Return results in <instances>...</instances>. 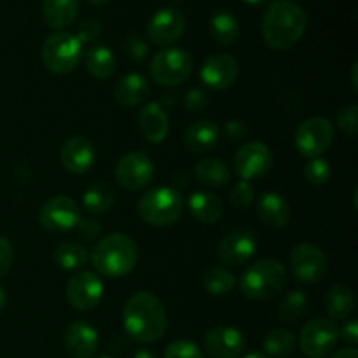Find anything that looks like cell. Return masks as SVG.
Here are the masks:
<instances>
[{
    "label": "cell",
    "instance_id": "obj_1",
    "mask_svg": "<svg viewBox=\"0 0 358 358\" xmlns=\"http://www.w3.org/2000/svg\"><path fill=\"white\" fill-rule=\"evenodd\" d=\"M122 325L135 341L156 343L166 332V310L152 292L138 290L122 308Z\"/></svg>",
    "mask_w": 358,
    "mask_h": 358
},
{
    "label": "cell",
    "instance_id": "obj_2",
    "mask_svg": "<svg viewBox=\"0 0 358 358\" xmlns=\"http://www.w3.org/2000/svg\"><path fill=\"white\" fill-rule=\"evenodd\" d=\"M308 28V14L292 0H275L262 16V38L276 51H285L303 38Z\"/></svg>",
    "mask_w": 358,
    "mask_h": 358
},
{
    "label": "cell",
    "instance_id": "obj_3",
    "mask_svg": "<svg viewBox=\"0 0 358 358\" xmlns=\"http://www.w3.org/2000/svg\"><path fill=\"white\" fill-rule=\"evenodd\" d=\"M138 247L126 233H110L98 240L91 252V262L98 275L105 278H122L135 269Z\"/></svg>",
    "mask_w": 358,
    "mask_h": 358
},
{
    "label": "cell",
    "instance_id": "obj_4",
    "mask_svg": "<svg viewBox=\"0 0 358 358\" xmlns=\"http://www.w3.org/2000/svg\"><path fill=\"white\" fill-rule=\"evenodd\" d=\"M285 283V266L276 259H261L245 269L240 278V290L247 299L266 301L278 296Z\"/></svg>",
    "mask_w": 358,
    "mask_h": 358
},
{
    "label": "cell",
    "instance_id": "obj_5",
    "mask_svg": "<svg viewBox=\"0 0 358 358\" xmlns=\"http://www.w3.org/2000/svg\"><path fill=\"white\" fill-rule=\"evenodd\" d=\"M184 198L173 187H157L140 196L136 213L145 224L154 227H170L180 220Z\"/></svg>",
    "mask_w": 358,
    "mask_h": 358
},
{
    "label": "cell",
    "instance_id": "obj_6",
    "mask_svg": "<svg viewBox=\"0 0 358 358\" xmlns=\"http://www.w3.org/2000/svg\"><path fill=\"white\" fill-rule=\"evenodd\" d=\"M41 58L45 69L56 76H65L76 70L83 58V44L70 31H55L44 41Z\"/></svg>",
    "mask_w": 358,
    "mask_h": 358
},
{
    "label": "cell",
    "instance_id": "obj_7",
    "mask_svg": "<svg viewBox=\"0 0 358 358\" xmlns=\"http://www.w3.org/2000/svg\"><path fill=\"white\" fill-rule=\"evenodd\" d=\"M149 73L159 86H180L192 73V58L182 48H164L149 62Z\"/></svg>",
    "mask_w": 358,
    "mask_h": 358
},
{
    "label": "cell",
    "instance_id": "obj_8",
    "mask_svg": "<svg viewBox=\"0 0 358 358\" xmlns=\"http://www.w3.org/2000/svg\"><path fill=\"white\" fill-rule=\"evenodd\" d=\"M339 341V329L331 318H311L301 329L297 343L308 358H324L334 352Z\"/></svg>",
    "mask_w": 358,
    "mask_h": 358
},
{
    "label": "cell",
    "instance_id": "obj_9",
    "mask_svg": "<svg viewBox=\"0 0 358 358\" xmlns=\"http://www.w3.org/2000/svg\"><path fill=\"white\" fill-rule=\"evenodd\" d=\"M156 166L150 156L143 150L124 154L114 168L115 182L126 191H142L152 182Z\"/></svg>",
    "mask_w": 358,
    "mask_h": 358
},
{
    "label": "cell",
    "instance_id": "obj_10",
    "mask_svg": "<svg viewBox=\"0 0 358 358\" xmlns=\"http://www.w3.org/2000/svg\"><path fill=\"white\" fill-rule=\"evenodd\" d=\"M334 142V126L327 117L313 115L299 124L296 131V147L301 156L320 157Z\"/></svg>",
    "mask_w": 358,
    "mask_h": 358
},
{
    "label": "cell",
    "instance_id": "obj_11",
    "mask_svg": "<svg viewBox=\"0 0 358 358\" xmlns=\"http://www.w3.org/2000/svg\"><path fill=\"white\" fill-rule=\"evenodd\" d=\"M329 268L324 250L313 243H299L290 252V273L297 283L313 285L325 276Z\"/></svg>",
    "mask_w": 358,
    "mask_h": 358
},
{
    "label": "cell",
    "instance_id": "obj_12",
    "mask_svg": "<svg viewBox=\"0 0 358 358\" xmlns=\"http://www.w3.org/2000/svg\"><path fill=\"white\" fill-rule=\"evenodd\" d=\"M273 166V152L266 143L248 142L236 150L233 170L241 180H257L269 173Z\"/></svg>",
    "mask_w": 358,
    "mask_h": 358
},
{
    "label": "cell",
    "instance_id": "obj_13",
    "mask_svg": "<svg viewBox=\"0 0 358 358\" xmlns=\"http://www.w3.org/2000/svg\"><path fill=\"white\" fill-rule=\"evenodd\" d=\"M80 208L69 196H55L38 210V222L49 233H65L79 224Z\"/></svg>",
    "mask_w": 358,
    "mask_h": 358
},
{
    "label": "cell",
    "instance_id": "obj_14",
    "mask_svg": "<svg viewBox=\"0 0 358 358\" xmlns=\"http://www.w3.org/2000/svg\"><path fill=\"white\" fill-rule=\"evenodd\" d=\"M65 294L73 310L93 311L103 296V282L96 273L80 271L69 280Z\"/></svg>",
    "mask_w": 358,
    "mask_h": 358
},
{
    "label": "cell",
    "instance_id": "obj_15",
    "mask_svg": "<svg viewBox=\"0 0 358 358\" xmlns=\"http://www.w3.org/2000/svg\"><path fill=\"white\" fill-rule=\"evenodd\" d=\"M185 24V16L177 7H164L154 13L147 23V37L152 44L170 48L184 35Z\"/></svg>",
    "mask_w": 358,
    "mask_h": 358
},
{
    "label": "cell",
    "instance_id": "obj_16",
    "mask_svg": "<svg viewBox=\"0 0 358 358\" xmlns=\"http://www.w3.org/2000/svg\"><path fill=\"white\" fill-rule=\"evenodd\" d=\"M257 240L247 229H234L220 240L217 247V259L226 266H243L254 257Z\"/></svg>",
    "mask_w": 358,
    "mask_h": 358
},
{
    "label": "cell",
    "instance_id": "obj_17",
    "mask_svg": "<svg viewBox=\"0 0 358 358\" xmlns=\"http://www.w3.org/2000/svg\"><path fill=\"white\" fill-rule=\"evenodd\" d=\"M199 76H201L205 86L217 91L227 90L236 83L238 76H240V65H238L236 58H233L231 55L215 52L203 62Z\"/></svg>",
    "mask_w": 358,
    "mask_h": 358
},
{
    "label": "cell",
    "instance_id": "obj_18",
    "mask_svg": "<svg viewBox=\"0 0 358 358\" xmlns=\"http://www.w3.org/2000/svg\"><path fill=\"white\" fill-rule=\"evenodd\" d=\"M203 345L213 358H238L245 352L247 341L238 329L219 325L206 332Z\"/></svg>",
    "mask_w": 358,
    "mask_h": 358
},
{
    "label": "cell",
    "instance_id": "obj_19",
    "mask_svg": "<svg viewBox=\"0 0 358 358\" xmlns=\"http://www.w3.org/2000/svg\"><path fill=\"white\" fill-rule=\"evenodd\" d=\"M94 159H96V149L86 136H70L59 150L62 166L73 175L86 173L93 166Z\"/></svg>",
    "mask_w": 358,
    "mask_h": 358
},
{
    "label": "cell",
    "instance_id": "obj_20",
    "mask_svg": "<svg viewBox=\"0 0 358 358\" xmlns=\"http://www.w3.org/2000/svg\"><path fill=\"white\" fill-rule=\"evenodd\" d=\"M63 345L73 358H93L98 350V332L86 322H72L63 331Z\"/></svg>",
    "mask_w": 358,
    "mask_h": 358
},
{
    "label": "cell",
    "instance_id": "obj_21",
    "mask_svg": "<svg viewBox=\"0 0 358 358\" xmlns=\"http://www.w3.org/2000/svg\"><path fill=\"white\" fill-rule=\"evenodd\" d=\"M138 129L143 138L150 143H161L166 140L170 131V119L166 110L156 101H149L138 110Z\"/></svg>",
    "mask_w": 358,
    "mask_h": 358
},
{
    "label": "cell",
    "instance_id": "obj_22",
    "mask_svg": "<svg viewBox=\"0 0 358 358\" xmlns=\"http://www.w3.org/2000/svg\"><path fill=\"white\" fill-rule=\"evenodd\" d=\"M257 215L264 226L271 229H283L289 226L292 212H290L289 201L282 194L264 192L257 201Z\"/></svg>",
    "mask_w": 358,
    "mask_h": 358
},
{
    "label": "cell",
    "instance_id": "obj_23",
    "mask_svg": "<svg viewBox=\"0 0 358 358\" xmlns=\"http://www.w3.org/2000/svg\"><path fill=\"white\" fill-rule=\"evenodd\" d=\"M150 93L149 80L142 73H128L114 87V100L121 107H136L143 103Z\"/></svg>",
    "mask_w": 358,
    "mask_h": 358
},
{
    "label": "cell",
    "instance_id": "obj_24",
    "mask_svg": "<svg viewBox=\"0 0 358 358\" xmlns=\"http://www.w3.org/2000/svg\"><path fill=\"white\" fill-rule=\"evenodd\" d=\"M79 9V0H44L42 17L49 28L62 31L76 23Z\"/></svg>",
    "mask_w": 358,
    "mask_h": 358
},
{
    "label": "cell",
    "instance_id": "obj_25",
    "mask_svg": "<svg viewBox=\"0 0 358 358\" xmlns=\"http://www.w3.org/2000/svg\"><path fill=\"white\" fill-rule=\"evenodd\" d=\"M219 136V126L213 121H208V119H201V121L192 122V124L185 129L184 143L191 152L205 154L217 145Z\"/></svg>",
    "mask_w": 358,
    "mask_h": 358
},
{
    "label": "cell",
    "instance_id": "obj_26",
    "mask_svg": "<svg viewBox=\"0 0 358 358\" xmlns=\"http://www.w3.org/2000/svg\"><path fill=\"white\" fill-rule=\"evenodd\" d=\"M189 212L198 222L215 224L224 213L222 199L210 191H196L187 201Z\"/></svg>",
    "mask_w": 358,
    "mask_h": 358
},
{
    "label": "cell",
    "instance_id": "obj_27",
    "mask_svg": "<svg viewBox=\"0 0 358 358\" xmlns=\"http://www.w3.org/2000/svg\"><path fill=\"white\" fill-rule=\"evenodd\" d=\"M324 304L332 322L348 320L355 311V296L348 285H334L329 289Z\"/></svg>",
    "mask_w": 358,
    "mask_h": 358
},
{
    "label": "cell",
    "instance_id": "obj_28",
    "mask_svg": "<svg viewBox=\"0 0 358 358\" xmlns=\"http://www.w3.org/2000/svg\"><path fill=\"white\" fill-rule=\"evenodd\" d=\"M86 70L94 79H110L117 72V59L115 55L105 45H94L86 52Z\"/></svg>",
    "mask_w": 358,
    "mask_h": 358
},
{
    "label": "cell",
    "instance_id": "obj_29",
    "mask_svg": "<svg viewBox=\"0 0 358 358\" xmlns=\"http://www.w3.org/2000/svg\"><path fill=\"white\" fill-rule=\"evenodd\" d=\"M194 175L208 187H224L231 180V168L219 157H203L196 163Z\"/></svg>",
    "mask_w": 358,
    "mask_h": 358
},
{
    "label": "cell",
    "instance_id": "obj_30",
    "mask_svg": "<svg viewBox=\"0 0 358 358\" xmlns=\"http://www.w3.org/2000/svg\"><path fill=\"white\" fill-rule=\"evenodd\" d=\"M115 201V191L108 182L100 180L94 182L93 185L87 187V191L84 192L83 205L93 215H101V213L108 212L112 208Z\"/></svg>",
    "mask_w": 358,
    "mask_h": 358
},
{
    "label": "cell",
    "instance_id": "obj_31",
    "mask_svg": "<svg viewBox=\"0 0 358 358\" xmlns=\"http://www.w3.org/2000/svg\"><path fill=\"white\" fill-rule=\"evenodd\" d=\"M210 34L220 45H233L240 37V23L234 14L227 10H217L210 17Z\"/></svg>",
    "mask_w": 358,
    "mask_h": 358
},
{
    "label": "cell",
    "instance_id": "obj_32",
    "mask_svg": "<svg viewBox=\"0 0 358 358\" xmlns=\"http://www.w3.org/2000/svg\"><path fill=\"white\" fill-rule=\"evenodd\" d=\"M262 348L269 357L287 358L296 352L297 338L289 329H275L264 336Z\"/></svg>",
    "mask_w": 358,
    "mask_h": 358
},
{
    "label": "cell",
    "instance_id": "obj_33",
    "mask_svg": "<svg viewBox=\"0 0 358 358\" xmlns=\"http://www.w3.org/2000/svg\"><path fill=\"white\" fill-rule=\"evenodd\" d=\"M90 259L86 247L79 241H63L55 250V261L65 271H76L83 268Z\"/></svg>",
    "mask_w": 358,
    "mask_h": 358
},
{
    "label": "cell",
    "instance_id": "obj_34",
    "mask_svg": "<svg viewBox=\"0 0 358 358\" xmlns=\"http://www.w3.org/2000/svg\"><path fill=\"white\" fill-rule=\"evenodd\" d=\"M203 285L212 296H226L236 285V276L229 269L213 266V268L206 269L203 275Z\"/></svg>",
    "mask_w": 358,
    "mask_h": 358
},
{
    "label": "cell",
    "instance_id": "obj_35",
    "mask_svg": "<svg viewBox=\"0 0 358 358\" xmlns=\"http://www.w3.org/2000/svg\"><path fill=\"white\" fill-rule=\"evenodd\" d=\"M308 310V296L303 290H292L282 299L278 306V318L285 324L297 322Z\"/></svg>",
    "mask_w": 358,
    "mask_h": 358
},
{
    "label": "cell",
    "instance_id": "obj_36",
    "mask_svg": "<svg viewBox=\"0 0 358 358\" xmlns=\"http://www.w3.org/2000/svg\"><path fill=\"white\" fill-rule=\"evenodd\" d=\"M332 168L325 157H311L304 166V178L311 185H324L331 180Z\"/></svg>",
    "mask_w": 358,
    "mask_h": 358
},
{
    "label": "cell",
    "instance_id": "obj_37",
    "mask_svg": "<svg viewBox=\"0 0 358 358\" xmlns=\"http://www.w3.org/2000/svg\"><path fill=\"white\" fill-rule=\"evenodd\" d=\"M163 358H203V350L189 339H178L166 346Z\"/></svg>",
    "mask_w": 358,
    "mask_h": 358
},
{
    "label": "cell",
    "instance_id": "obj_38",
    "mask_svg": "<svg viewBox=\"0 0 358 358\" xmlns=\"http://www.w3.org/2000/svg\"><path fill=\"white\" fill-rule=\"evenodd\" d=\"M231 203H233L234 208L238 210H247L250 208L252 203L255 199V191L252 187L250 182L247 180H240L233 185L231 189V196H229Z\"/></svg>",
    "mask_w": 358,
    "mask_h": 358
},
{
    "label": "cell",
    "instance_id": "obj_39",
    "mask_svg": "<svg viewBox=\"0 0 358 358\" xmlns=\"http://www.w3.org/2000/svg\"><path fill=\"white\" fill-rule=\"evenodd\" d=\"M122 51L128 56V59L135 63L145 62L147 55H149V45H147L145 38L140 37V35L129 34L128 37L122 42Z\"/></svg>",
    "mask_w": 358,
    "mask_h": 358
},
{
    "label": "cell",
    "instance_id": "obj_40",
    "mask_svg": "<svg viewBox=\"0 0 358 358\" xmlns=\"http://www.w3.org/2000/svg\"><path fill=\"white\" fill-rule=\"evenodd\" d=\"M338 128L346 136H355L358 131V105H346L338 114Z\"/></svg>",
    "mask_w": 358,
    "mask_h": 358
},
{
    "label": "cell",
    "instance_id": "obj_41",
    "mask_svg": "<svg viewBox=\"0 0 358 358\" xmlns=\"http://www.w3.org/2000/svg\"><path fill=\"white\" fill-rule=\"evenodd\" d=\"M101 31H103V24L98 20L90 17V20L80 21L79 27H77V31L73 35L79 38L80 44H90V42H94L100 38Z\"/></svg>",
    "mask_w": 358,
    "mask_h": 358
},
{
    "label": "cell",
    "instance_id": "obj_42",
    "mask_svg": "<svg viewBox=\"0 0 358 358\" xmlns=\"http://www.w3.org/2000/svg\"><path fill=\"white\" fill-rule=\"evenodd\" d=\"M184 107L187 108L189 112H201L208 107V94L205 93L199 87H194V90L187 91L184 98Z\"/></svg>",
    "mask_w": 358,
    "mask_h": 358
},
{
    "label": "cell",
    "instance_id": "obj_43",
    "mask_svg": "<svg viewBox=\"0 0 358 358\" xmlns=\"http://www.w3.org/2000/svg\"><path fill=\"white\" fill-rule=\"evenodd\" d=\"M13 259H14L13 243H10L6 236L0 234V278L9 273L10 266H13Z\"/></svg>",
    "mask_w": 358,
    "mask_h": 358
},
{
    "label": "cell",
    "instance_id": "obj_44",
    "mask_svg": "<svg viewBox=\"0 0 358 358\" xmlns=\"http://www.w3.org/2000/svg\"><path fill=\"white\" fill-rule=\"evenodd\" d=\"M76 229L79 231L80 236L84 240H98V236H101V226L98 220L94 219H80L79 224L76 226Z\"/></svg>",
    "mask_w": 358,
    "mask_h": 358
},
{
    "label": "cell",
    "instance_id": "obj_45",
    "mask_svg": "<svg viewBox=\"0 0 358 358\" xmlns=\"http://www.w3.org/2000/svg\"><path fill=\"white\" fill-rule=\"evenodd\" d=\"M339 338H341L343 341L346 343V345H350L353 348V346H355L358 343V324H357V320H346L345 325L339 329Z\"/></svg>",
    "mask_w": 358,
    "mask_h": 358
},
{
    "label": "cell",
    "instance_id": "obj_46",
    "mask_svg": "<svg viewBox=\"0 0 358 358\" xmlns=\"http://www.w3.org/2000/svg\"><path fill=\"white\" fill-rule=\"evenodd\" d=\"M247 126L241 121L234 119V121H229L226 124V136L231 140V142H240L247 136Z\"/></svg>",
    "mask_w": 358,
    "mask_h": 358
},
{
    "label": "cell",
    "instance_id": "obj_47",
    "mask_svg": "<svg viewBox=\"0 0 358 358\" xmlns=\"http://www.w3.org/2000/svg\"><path fill=\"white\" fill-rule=\"evenodd\" d=\"M331 358H358V352L355 348H341L334 353Z\"/></svg>",
    "mask_w": 358,
    "mask_h": 358
},
{
    "label": "cell",
    "instance_id": "obj_48",
    "mask_svg": "<svg viewBox=\"0 0 358 358\" xmlns=\"http://www.w3.org/2000/svg\"><path fill=\"white\" fill-rule=\"evenodd\" d=\"M131 358H157L156 353L149 352V350H138V352L133 353Z\"/></svg>",
    "mask_w": 358,
    "mask_h": 358
},
{
    "label": "cell",
    "instance_id": "obj_49",
    "mask_svg": "<svg viewBox=\"0 0 358 358\" xmlns=\"http://www.w3.org/2000/svg\"><path fill=\"white\" fill-rule=\"evenodd\" d=\"M6 304H7V294L6 290H3V287L0 285V313L6 310Z\"/></svg>",
    "mask_w": 358,
    "mask_h": 358
},
{
    "label": "cell",
    "instance_id": "obj_50",
    "mask_svg": "<svg viewBox=\"0 0 358 358\" xmlns=\"http://www.w3.org/2000/svg\"><path fill=\"white\" fill-rule=\"evenodd\" d=\"M357 70H358V63L355 62L352 66V84H353V90H358V83H357Z\"/></svg>",
    "mask_w": 358,
    "mask_h": 358
},
{
    "label": "cell",
    "instance_id": "obj_51",
    "mask_svg": "<svg viewBox=\"0 0 358 358\" xmlns=\"http://www.w3.org/2000/svg\"><path fill=\"white\" fill-rule=\"evenodd\" d=\"M243 2L248 3V6H252V7H259V6H264L268 0H243Z\"/></svg>",
    "mask_w": 358,
    "mask_h": 358
},
{
    "label": "cell",
    "instance_id": "obj_52",
    "mask_svg": "<svg viewBox=\"0 0 358 358\" xmlns=\"http://www.w3.org/2000/svg\"><path fill=\"white\" fill-rule=\"evenodd\" d=\"M86 2L93 3V6H103V3H108L110 0H86Z\"/></svg>",
    "mask_w": 358,
    "mask_h": 358
},
{
    "label": "cell",
    "instance_id": "obj_53",
    "mask_svg": "<svg viewBox=\"0 0 358 358\" xmlns=\"http://www.w3.org/2000/svg\"><path fill=\"white\" fill-rule=\"evenodd\" d=\"M243 358H269V357L261 355V353H248V355H245Z\"/></svg>",
    "mask_w": 358,
    "mask_h": 358
},
{
    "label": "cell",
    "instance_id": "obj_54",
    "mask_svg": "<svg viewBox=\"0 0 358 358\" xmlns=\"http://www.w3.org/2000/svg\"><path fill=\"white\" fill-rule=\"evenodd\" d=\"M94 358H112V357H108V355H100V357H94Z\"/></svg>",
    "mask_w": 358,
    "mask_h": 358
}]
</instances>
